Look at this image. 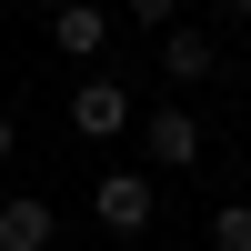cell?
Wrapping results in <instances>:
<instances>
[{
  "label": "cell",
  "instance_id": "1",
  "mask_svg": "<svg viewBox=\"0 0 251 251\" xmlns=\"http://www.w3.org/2000/svg\"><path fill=\"white\" fill-rule=\"evenodd\" d=\"M91 211H100V231H151L161 221V191H151V171H100V191H91Z\"/></svg>",
  "mask_w": 251,
  "mask_h": 251
},
{
  "label": "cell",
  "instance_id": "2",
  "mask_svg": "<svg viewBox=\"0 0 251 251\" xmlns=\"http://www.w3.org/2000/svg\"><path fill=\"white\" fill-rule=\"evenodd\" d=\"M131 131L151 141V171H191V161H201V121L181 111V100H161V111H151V121H131Z\"/></svg>",
  "mask_w": 251,
  "mask_h": 251
},
{
  "label": "cell",
  "instance_id": "3",
  "mask_svg": "<svg viewBox=\"0 0 251 251\" xmlns=\"http://www.w3.org/2000/svg\"><path fill=\"white\" fill-rule=\"evenodd\" d=\"M71 131L80 141H121L131 131V91H121V80H80L71 91Z\"/></svg>",
  "mask_w": 251,
  "mask_h": 251
},
{
  "label": "cell",
  "instance_id": "4",
  "mask_svg": "<svg viewBox=\"0 0 251 251\" xmlns=\"http://www.w3.org/2000/svg\"><path fill=\"white\" fill-rule=\"evenodd\" d=\"M161 71H171L181 91H191V80H211V71H221L211 30H191V20H171V30H161Z\"/></svg>",
  "mask_w": 251,
  "mask_h": 251
},
{
  "label": "cell",
  "instance_id": "5",
  "mask_svg": "<svg viewBox=\"0 0 251 251\" xmlns=\"http://www.w3.org/2000/svg\"><path fill=\"white\" fill-rule=\"evenodd\" d=\"M50 40H60L71 60H91V50H111V10H91V0H60V10H50Z\"/></svg>",
  "mask_w": 251,
  "mask_h": 251
},
{
  "label": "cell",
  "instance_id": "6",
  "mask_svg": "<svg viewBox=\"0 0 251 251\" xmlns=\"http://www.w3.org/2000/svg\"><path fill=\"white\" fill-rule=\"evenodd\" d=\"M50 231H60L50 201H0V251H50Z\"/></svg>",
  "mask_w": 251,
  "mask_h": 251
},
{
  "label": "cell",
  "instance_id": "7",
  "mask_svg": "<svg viewBox=\"0 0 251 251\" xmlns=\"http://www.w3.org/2000/svg\"><path fill=\"white\" fill-rule=\"evenodd\" d=\"M211 251H251V201H211Z\"/></svg>",
  "mask_w": 251,
  "mask_h": 251
},
{
  "label": "cell",
  "instance_id": "8",
  "mask_svg": "<svg viewBox=\"0 0 251 251\" xmlns=\"http://www.w3.org/2000/svg\"><path fill=\"white\" fill-rule=\"evenodd\" d=\"M131 20H141V30H171V20H181V0H131Z\"/></svg>",
  "mask_w": 251,
  "mask_h": 251
},
{
  "label": "cell",
  "instance_id": "9",
  "mask_svg": "<svg viewBox=\"0 0 251 251\" xmlns=\"http://www.w3.org/2000/svg\"><path fill=\"white\" fill-rule=\"evenodd\" d=\"M10 151H20V121H10V111H0V161H10Z\"/></svg>",
  "mask_w": 251,
  "mask_h": 251
},
{
  "label": "cell",
  "instance_id": "10",
  "mask_svg": "<svg viewBox=\"0 0 251 251\" xmlns=\"http://www.w3.org/2000/svg\"><path fill=\"white\" fill-rule=\"evenodd\" d=\"M231 20H251V0H231Z\"/></svg>",
  "mask_w": 251,
  "mask_h": 251
}]
</instances>
